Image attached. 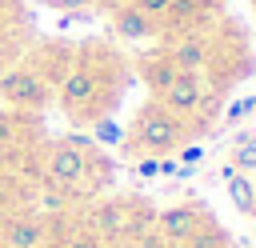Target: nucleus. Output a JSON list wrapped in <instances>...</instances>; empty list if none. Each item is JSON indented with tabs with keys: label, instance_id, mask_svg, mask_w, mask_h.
I'll use <instances>...</instances> for the list:
<instances>
[{
	"label": "nucleus",
	"instance_id": "nucleus-1",
	"mask_svg": "<svg viewBox=\"0 0 256 248\" xmlns=\"http://www.w3.org/2000/svg\"><path fill=\"white\" fill-rule=\"evenodd\" d=\"M188 124L180 116H172L160 100H148L136 120H132V136L124 140V152H144V156H168L172 148H180Z\"/></svg>",
	"mask_w": 256,
	"mask_h": 248
},
{
	"label": "nucleus",
	"instance_id": "nucleus-2",
	"mask_svg": "<svg viewBox=\"0 0 256 248\" xmlns=\"http://www.w3.org/2000/svg\"><path fill=\"white\" fill-rule=\"evenodd\" d=\"M88 152H92V148H76L68 136L56 140V144L48 148V156H44V176H48V184L60 188V192H80V188H84Z\"/></svg>",
	"mask_w": 256,
	"mask_h": 248
},
{
	"label": "nucleus",
	"instance_id": "nucleus-3",
	"mask_svg": "<svg viewBox=\"0 0 256 248\" xmlns=\"http://www.w3.org/2000/svg\"><path fill=\"white\" fill-rule=\"evenodd\" d=\"M52 92V80L44 68L36 64H12L4 76H0V96L12 104V108H40Z\"/></svg>",
	"mask_w": 256,
	"mask_h": 248
},
{
	"label": "nucleus",
	"instance_id": "nucleus-4",
	"mask_svg": "<svg viewBox=\"0 0 256 248\" xmlns=\"http://www.w3.org/2000/svg\"><path fill=\"white\" fill-rule=\"evenodd\" d=\"M172 116H180L184 124L192 120V116H200L204 112V104H208V88H204V72H176V80L156 96Z\"/></svg>",
	"mask_w": 256,
	"mask_h": 248
},
{
	"label": "nucleus",
	"instance_id": "nucleus-5",
	"mask_svg": "<svg viewBox=\"0 0 256 248\" xmlns=\"http://www.w3.org/2000/svg\"><path fill=\"white\" fill-rule=\"evenodd\" d=\"M152 224H156V236H160V240L188 244V240L200 232L204 212H200V204H172V208L156 212V216H152Z\"/></svg>",
	"mask_w": 256,
	"mask_h": 248
},
{
	"label": "nucleus",
	"instance_id": "nucleus-6",
	"mask_svg": "<svg viewBox=\"0 0 256 248\" xmlns=\"http://www.w3.org/2000/svg\"><path fill=\"white\" fill-rule=\"evenodd\" d=\"M168 60L176 64V72H204L208 60H212V36L200 32V28L180 32L168 48Z\"/></svg>",
	"mask_w": 256,
	"mask_h": 248
},
{
	"label": "nucleus",
	"instance_id": "nucleus-7",
	"mask_svg": "<svg viewBox=\"0 0 256 248\" xmlns=\"http://www.w3.org/2000/svg\"><path fill=\"white\" fill-rule=\"evenodd\" d=\"M128 212H132V200H100L88 212L92 236L96 240H120V236H128Z\"/></svg>",
	"mask_w": 256,
	"mask_h": 248
},
{
	"label": "nucleus",
	"instance_id": "nucleus-8",
	"mask_svg": "<svg viewBox=\"0 0 256 248\" xmlns=\"http://www.w3.org/2000/svg\"><path fill=\"white\" fill-rule=\"evenodd\" d=\"M48 228L32 216H8L0 224V248H44Z\"/></svg>",
	"mask_w": 256,
	"mask_h": 248
},
{
	"label": "nucleus",
	"instance_id": "nucleus-9",
	"mask_svg": "<svg viewBox=\"0 0 256 248\" xmlns=\"http://www.w3.org/2000/svg\"><path fill=\"white\" fill-rule=\"evenodd\" d=\"M112 32H116L120 40H152V36L160 32V24L148 20L136 4H116V12H112Z\"/></svg>",
	"mask_w": 256,
	"mask_h": 248
},
{
	"label": "nucleus",
	"instance_id": "nucleus-10",
	"mask_svg": "<svg viewBox=\"0 0 256 248\" xmlns=\"http://www.w3.org/2000/svg\"><path fill=\"white\" fill-rule=\"evenodd\" d=\"M204 8H212L208 0H172L168 4V16L160 20L164 28H176V32H188L200 16H204Z\"/></svg>",
	"mask_w": 256,
	"mask_h": 248
},
{
	"label": "nucleus",
	"instance_id": "nucleus-11",
	"mask_svg": "<svg viewBox=\"0 0 256 248\" xmlns=\"http://www.w3.org/2000/svg\"><path fill=\"white\" fill-rule=\"evenodd\" d=\"M224 188H228V196H232V208H236L240 216H252V220H256V192H252V176H248V172H232V176L224 180Z\"/></svg>",
	"mask_w": 256,
	"mask_h": 248
},
{
	"label": "nucleus",
	"instance_id": "nucleus-12",
	"mask_svg": "<svg viewBox=\"0 0 256 248\" xmlns=\"http://www.w3.org/2000/svg\"><path fill=\"white\" fill-rule=\"evenodd\" d=\"M144 80H148V88H152L156 96L176 80V64L168 60V52H164V56H148V60H144Z\"/></svg>",
	"mask_w": 256,
	"mask_h": 248
},
{
	"label": "nucleus",
	"instance_id": "nucleus-13",
	"mask_svg": "<svg viewBox=\"0 0 256 248\" xmlns=\"http://www.w3.org/2000/svg\"><path fill=\"white\" fill-rule=\"evenodd\" d=\"M232 164H236V172H256V136L252 132H236Z\"/></svg>",
	"mask_w": 256,
	"mask_h": 248
},
{
	"label": "nucleus",
	"instance_id": "nucleus-14",
	"mask_svg": "<svg viewBox=\"0 0 256 248\" xmlns=\"http://www.w3.org/2000/svg\"><path fill=\"white\" fill-rule=\"evenodd\" d=\"M92 144H124V128L112 116H100L92 120Z\"/></svg>",
	"mask_w": 256,
	"mask_h": 248
},
{
	"label": "nucleus",
	"instance_id": "nucleus-15",
	"mask_svg": "<svg viewBox=\"0 0 256 248\" xmlns=\"http://www.w3.org/2000/svg\"><path fill=\"white\" fill-rule=\"evenodd\" d=\"M56 248H104V240H96L92 232H68Z\"/></svg>",
	"mask_w": 256,
	"mask_h": 248
},
{
	"label": "nucleus",
	"instance_id": "nucleus-16",
	"mask_svg": "<svg viewBox=\"0 0 256 248\" xmlns=\"http://www.w3.org/2000/svg\"><path fill=\"white\" fill-rule=\"evenodd\" d=\"M132 4H136L148 20H156V24H160V20L168 16V4H172V0H132Z\"/></svg>",
	"mask_w": 256,
	"mask_h": 248
},
{
	"label": "nucleus",
	"instance_id": "nucleus-17",
	"mask_svg": "<svg viewBox=\"0 0 256 248\" xmlns=\"http://www.w3.org/2000/svg\"><path fill=\"white\" fill-rule=\"evenodd\" d=\"M12 144H16V120H12V112H0V152Z\"/></svg>",
	"mask_w": 256,
	"mask_h": 248
},
{
	"label": "nucleus",
	"instance_id": "nucleus-18",
	"mask_svg": "<svg viewBox=\"0 0 256 248\" xmlns=\"http://www.w3.org/2000/svg\"><path fill=\"white\" fill-rule=\"evenodd\" d=\"M248 112H252V96H248V100H236V104L224 112V124H236V120H244Z\"/></svg>",
	"mask_w": 256,
	"mask_h": 248
},
{
	"label": "nucleus",
	"instance_id": "nucleus-19",
	"mask_svg": "<svg viewBox=\"0 0 256 248\" xmlns=\"http://www.w3.org/2000/svg\"><path fill=\"white\" fill-rule=\"evenodd\" d=\"M48 4H52L56 12H68V16H72V12H84V8H92L96 0H48Z\"/></svg>",
	"mask_w": 256,
	"mask_h": 248
},
{
	"label": "nucleus",
	"instance_id": "nucleus-20",
	"mask_svg": "<svg viewBox=\"0 0 256 248\" xmlns=\"http://www.w3.org/2000/svg\"><path fill=\"white\" fill-rule=\"evenodd\" d=\"M200 160H204V148H200V144H188V148H180V164H192V168H196Z\"/></svg>",
	"mask_w": 256,
	"mask_h": 248
},
{
	"label": "nucleus",
	"instance_id": "nucleus-21",
	"mask_svg": "<svg viewBox=\"0 0 256 248\" xmlns=\"http://www.w3.org/2000/svg\"><path fill=\"white\" fill-rule=\"evenodd\" d=\"M16 20V0H0V32Z\"/></svg>",
	"mask_w": 256,
	"mask_h": 248
},
{
	"label": "nucleus",
	"instance_id": "nucleus-22",
	"mask_svg": "<svg viewBox=\"0 0 256 248\" xmlns=\"http://www.w3.org/2000/svg\"><path fill=\"white\" fill-rule=\"evenodd\" d=\"M12 60H16V48H12V44H4V40H0V76H4V72H8V68H12Z\"/></svg>",
	"mask_w": 256,
	"mask_h": 248
},
{
	"label": "nucleus",
	"instance_id": "nucleus-23",
	"mask_svg": "<svg viewBox=\"0 0 256 248\" xmlns=\"http://www.w3.org/2000/svg\"><path fill=\"white\" fill-rule=\"evenodd\" d=\"M156 160H160V156H144V160L136 164V172H140V176H160V172H156Z\"/></svg>",
	"mask_w": 256,
	"mask_h": 248
},
{
	"label": "nucleus",
	"instance_id": "nucleus-24",
	"mask_svg": "<svg viewBox=\"0 0 256 248\" xmlns=\"http://www.w3.org/2000/svg\"><path fill=\"white\" fill-rule=\"evenodd\" d=\"M176 164H180V160H172V156H160V160H156V172H160V176H176Z\"/></svg>",
	"mask_w": 256,
	"mask_h": 248
},
{
	"label": "nucleus",
	"instance_id": "nucleus-25",
	"mask_svg": "<svg viewBox=\"0 0 256 248\" xmlns=\"http://www.w3.org/2000/svg\"><path fill=\"white\" fill-rule=\"evenodd\" d=\"M208 4H212V8H216V4H228V0H208Z\"/></svg>",
	"mask_w": 256,
	"mask_h": 248
},
{
	"label": "nucleus",
	"instance_id": "nucleus-26",
	"mask_svg": "<svg viewBox=\"0 0 256 248\" xmlns=\"http://www.w3.org/2000/svg\"><path fill=\"white\" fill-rule=\"evenodd\" d=\"M252 192H256V180H252Z\"/></svg>",
	"mask_w": 256,
	"mask_h": 248
},
{
	"label": "nucleus",
	"instance_id": "nucleus-27",
	"mask_svg": "<svg viewBox=\"0 0 256 248\" xmlns=\"http://www.w3.org/2000/svg\"><path fill=\"white\" fill-rule=\"evenodd\" d=\"M252 236H256V228H252Z\"/></svg>",
	"mask_w": 256,
	"mask_h": 248
}]
</instances>
